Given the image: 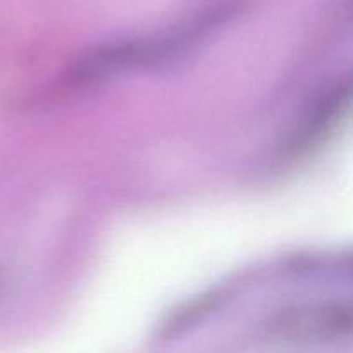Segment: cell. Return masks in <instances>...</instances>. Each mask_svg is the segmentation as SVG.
Here are the masks:
<instances>
[{
    "label": "cell",
    "mask_w": 353,
    "mask_h": 353,
    "mask_svg": "<svg viewBox=\"0 0 353 353\" xmlns=\"http://www.w3.org/2000/svg\"><path fill=\"white\" fill-rule=\"evenodd\" d=\"M268 330L283 341L338 340L350 336L352 309L341 302L293 307L276 314Z\"/></svg>",
    "instance_id": "6da1fadb"
}]
</instances>
